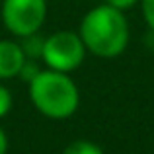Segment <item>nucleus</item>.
Masks as SVG:
<instances>
[{
	"mask_svg": "<svg viewBox=\"0 0 154 154\" xmlns=\"http://www.w3.org/2000/svg\"><path fill=\"white\" fill-rule=\"evenodd\" d=\"M80 39L86 51L100 59H115L127 49L129 23L121 10L100 4L86 12L80 22Z\"/></svg>",
	"mask_w": 154,
	"mask_h": 154,
	"instance_id": "nucleus-1",
	"label": "nucleus"
},
{
	"mask_svg": "<svg viewBox=\"0 0 154 154\" xmlns=\"http://www.w3.org/2000/svg\"><path fill=\"white\" fill-rule=\"evenodd\" d=\"M29 86V100L33 107L41 115L49 119H68L76 113L80 105V92L76 82L66 74L59 70H39Z\"/></svg>",
	"mask_w": 154,
	"mask_h": 154,
	"instance_id": "nucleus-2",
	"label": "nucleus"
},
{
	"mask_svg": "<svg viewBox=\"0 0 154 154\" xmlns=\"http://www.w3.org/2000/svg\"><path fill=\"white\" fill-rule=\"evenodd\" d=\"M86 47L76 31H55L43 41L41 60L47 68L59 72H72L84 63Z\"/></svg>",
	"mask_w": 154,
	"mask_h": 154,
	"instance_id": "nucleus-3",
	"label": "nucleus"
},
{
	"mask_svg": "<svg viewBox=\"0 0 154 154\" xmlns=\"http://www.w3.org/2000/svg\"><path fill=\"white\" fill-rule=\"evenodd\" d=\"M2 23L12 35L27 37L41 29L47 18V0H2Z\"/></svg>",
	"mask_w": 154,
	"mask_h": 154,
	"instance_id": "nucleus-4",
	"label": "nucleus"
},
{
	"mask_svg": "<svg viewBox=\"0 0 154 154\" xmlns=\"http://www.w3.org/2000/svg\"><path fill=\"white\" fill-rule=\"evenodd\" d=\"M26 60L27 59L18 41L0 39V80H10L14 76H20Z\"/></svg>",
	"mask_w": 154,
	"mask_h": 154,
	"instance_id": "nucleus-5",
	"label": "nucleus"
},
{
	"mask_svg": "<svg viewBox=\"0 0 154 154\" xmlns=\"http://www.w3.org/2000/svg\"><path fill=\"white\" fill-rule=\"evenodd\" d=\"M63 154H105V152L100 144L86 140V139H78V140H72L63 150Z\"/></svg>",
	"mask_w": 154,
	"mask_h": 154,
	"instance_id": "nucleus-6",
	"label": "nucleus"
},
{
	"mask_svg": "<svg viewBox=\"0 0 154 154\" xmlns=\"http://www.w3.org/2000/svg\"><path fill=\"white\" fill-rule=\"evenodd\" d=\"M43 41L45 39L39 37L37 33L33 35H27V37H22V49H23V55L26 59H41V51H43Z\"/></svg>",
	"mask_w": 154,
	"mask_h": 154,
	"instance_id": "nucleus-7",
	"label": "nucleus"
},
{
	"mask_svg": "<svg viewBox=\"0 0 154 154\" xmlns=\"http://www.w3.org/2000/svg\"><path fill=\"white\" fill-rule=\"evenodd\" d=\"M10 109H12V94L6 86L0 84V119L6 117Z\"/></svg>",
	"mask_w": 154,
	"mask_h": 154,
	"instance_id": "nucleus-8",
	"label": "nucleus"
},
{
	"mask_svg": "<svg viewBox=\"0 0 154 154\" xmlns=\"http://www.w3.org/2000/svg\"><path fill=\"white\" fill-rule=\"evenodd\" d=\"M143 2V16L146 20L148 27L154 31V0H140Z\"/></svg>",
	"mask_w": 154,
	"mask_h": 154,
	"instance_id": "nucleus-9",
	"label": "nucleus"
},
{
	"mask_svg": "<svg viewBox=\"0 0 154 154\" xmlns=\"http://www.w3.org/2000/svg\"><path fill=\"white\" fill-rule=\"evenodd\" d=\"M137 2H139V0H105V4H109V6L117 8V10H121V12L133 8Z\"/></svg>",
	"mask_w": 154,
	"mask_h": 154,
	"instance_id": "nucleus-10",
	"label": "nucleus"
},
{
	"mask_svg": "<svg viewBox=\"0 0 154 154\" xmlns=\"http://www.w3.org/2000/svg\"><path fill=\"white\" fill-rule=\"evenodd\" d=\"M8 152V137L4 133V129L0 127V154H6Z\"/></svg>",
	"mask_w": 154,
	"mask_h": 154,
	"instance_id": "nucleus-11",
	"label": "nucleus"
}]
</instances>
